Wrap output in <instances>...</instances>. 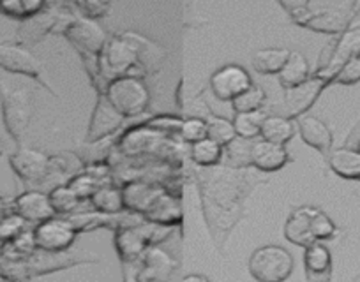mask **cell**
I'll list each match as a JSON object with an SVG mask.
<instances>
[{
    "mask_svg": "<svg viewBox=\"0 0 360 282\" xmlns=\"http://www.w3.org/2000/svg\"><path fill=\"white\" fill-rule=\"evenodd\" d=\"M281 8L288 13L293 23L327 36H339L352 18L353 8L349 11L332 8L330 4H313L302 0H281ZM355 6V4H353Z\"/></svg>",
    "mask_w": 360,
    "mask_h": 282,
    "instance_id": "6da1fadb",
    "label": "cell"
},
{
    "mask_svg": "<svg viewBox=\"0 0 360 282\" xmlns=\"http://www.w3.org/2000/svg\"><path fill=\"white\" fill-rule=\"evenodd\" d=\"M36 243H34L32 231L25 229L20 236L15 240L6 243H0V257H4L8 263H18V261H25L27 257L32 256L36 253Z\"/></svg>",
    "mask_w": 360,
    "mask_h": 282,
    "instance_id": "f1b7e54d",
    "label": "cell"
},
{
    "mask_svg": "<svg viewBox=\"0 0 360 282\" xmlns=\"http://www.w3.org/2000/svg\"><path fill=\"white\" fill-rule=\"evenodd\" d=\"M69 4L75 9L76 15L86 20H94V22L106 16V13L112 9V4L103 2V0H76V2H69Z\"/></svg>",
    "mask_w": 360,
    "mask_h": 282,
    "instance_id": "ab89813d",
    "label": "cell"
},
{
    "mask_svg": "<svg viewBox=\"0 0 360 282\" xmlns=\"http://www.w3.org/2000/svg\"><path fill=\"white\" fill-rule=\"evenodd\" d=\"M98 257L94 256H79V253H44V250H36L32 256L27 257L25 261H18V263H8L0 264L2 268V275L6 281L13 282H23L29 278L37 277V275H46L51 271L65 270V268L76 267V264L85 263H98Z\"/></svg>",
    "mask_w": 360,
    "mask_h": 282,
    "instance_id": "7a4b0ae2",
    "label": "cell"
},
{
    "mask_svg": "<svg viewBox=\"0 0 360 282\" xmlns=\"http://www.w3.org/2000/svg\"><path fill=\"white\" fill-rule=\"evenodd\" d=\"M266 102V92L262 85L252 83L245 92H242L237 99L231 101L235 115L237 113H256L262 112Z\"/></svg>",
    "mask_w": 360,
    "mask_h": 282,
    "instance_id": "d6a6232c",
    "label": "cell"
},
{
    "mask_svg": "<svg viewBox=\"0 0 360 282\" xmlns=\"http://www.w3.org/2000/svg\"><path fill=\"white\" fill-rule=\"evenodd\" d=\"M0 69H4V71L13 74L32 78L41 87L46 88L50 94L57 95V92L53 90V87L48 81L44 65L41 64L39 58L30 53L29 48H23L20 44L0 43Z\"/></svg>",
    "mask_w": 360,
    "mask_h": 282,
    "instance_id": "9c48e42d",
    "label": "cell"
},
{
    "mask_svg": "<svg viewBox=\"0 0 360 282\" xmlns=\"http://www.w3.org/2000/svg\"><path fill=\"white\" fill-rule=\"evenodd\" d=\"M359 203H360V198H359Z\"/></svg>",
    "mask_w": 360,
    "mask_h": 282,
    "instance_id": "f907efd6",
    "label": "cell"
},
{
    "mask_svg": "<svg viewBox=\"0 0 360 282\" xmlns=\"http://www.w3.org/2000/svg\"><path fill=\"white\" fill-rule=\"evenodd\" d=\"M290 157L286 147L276 145L270 141H252L251 147V166L263 173H274L285 168Z\"/></svg>",
    "mask_w": 360,
    "mask_h": 282,
    "instance_id": "d6986e66",
    "label": "cell"
},
{
    "mask_svg": "<svg viewBox=\"0 0 360 282\" xmlns=\"http://www.w3.org/2000/svg\"><path fill=\"white\" fill-rule=\"evenodd\" d=\"M311 233H313V239L316 242H323V240L334 239L335 233H338V226L323 210L313 206V210H311Z\"/></svg>",
    "mask_w": 360,
    "mask_h": 282,
    "instance_id": "74e56055",
    "label": "cell"
},
{
    "mask_svg": "<svg viewBox=\"0 0 360 282\" xmlns=\"http://www.w3.org/2000/svg\"><path fill=\"white\" fill-rule=\"evenodd\" d=\"M122 282H140L138 281V275L136 271L131 270V264H127L126 270H124V277H122Z\"/></svg>",
    "mask_w": 360,
    "mask_h": 282,
    "instance_id": "ee69618b",
    "label": "cell"
},
{
    "mask_svg": "<svg viewBox=\"0 0 360 282\" xmlns=\"http://www.w3.org/2000/svg\"><path fill=\"white\" fill-rule=\"evenodd\" d=\"M124 198V206L126 212H133V214L143 215L152 203L158 199L159 194L165 192L161 185H154L152 182H129V184L120 187Z\"/></svg>",
    "mask_w": 360,
    "mask_h": 282,
    "instance_id": "ffe728a7",
    "label": "cell"
},
{
    "mask_svg": "<svg viewBox=\"0 0 360 282\" xmlns=\"http://www.w3.org/2000/svg\"><path fill=\"white\" fill-rule=\"evenodd\" d=\"M297 133V126L293 119L283 115H269L262 120L259 126V137L263 141H270L276 145L285 147L288 141L293 140Z\"/></svg>",
    "mask_w": 360,
    "mask_h": 282,
    "instance_id": "d4e9b609",
    "label": "cell"
},
{
    "mask_svg": "<svg viewBox=\"0 0 360 282\" xmlns=\"http://www.w3.org/2000/svg\"><path fill=\"white\" fill-rule=\"evenodd\" d=\"M105 98L124 119L143 115L150 105V90L140 76H124L110 81Z\"/></svg>",
    "mask_w": 360,
    "mask_h": 282,
    "instance_id": "52a82bcc",
    "label": "cell"
},
{
    "mask_svg": "<svg viewBox=\"0 0 360 282\" xmlns=\"http://www.w3.org/2000/svg\"><path fill=\"white\" fill-rule=\"evenodd\" d=\"M145 221L158 226H166V228H175L182 222V203L176 196L169 192H162L158 196L150 208L143 214Z\"/></svg>",
    "mask_w": 360,
    "mask_h": 282,
    "instance_id": "7402d4cb",
    "label": "cell"
},
{
    "mask_svg": "<svg viewBox=\"0 0 360 282\" xmlns=\"http://www.w3.org/2000/svg\"><path fill=\"white\" fill-rule=\"evenodd\" d=\"M179 134L182 137V141L189 143V145H195L198 141L205 140L207 137V120L202 116H189L180 122Z\"/></svg>",
    "mask_w": 360,
    "mask_h": 282,
    "instance_id": "f35d334b",
    "label": "cell"
},
{
    "mask_svg": "<svg viewBox=\"0 0 360 282\" xmlns=\"http://www.w3.org/2000/svg\"><path fill=\"white\" fill-rule=\"evenodd\" d=\"M99 69H101V76L108 83L117 80V78L136 76L133 73V69H140L138 67L136 55H134L131 44L120 34L110 36L108 43H106L105 50H103L101 57H99Z\"/></svg>",
    "mask_w": 360,
    "mask_h": 282,
    "instance_id": "ba28073f",
    "label": "cell"
},
{
    "mask_svg": "<svg viewBox=\"0 0 360 282\" xmlns=\"http://www.w3.org/2000/svg\"><path fill=\"white\" fill-rule=\"evenodd\" d=\"M328 166L338 177L360 180V152L352 147H339L328 154Z\"/></svg>",
    "mask_w": 360,
    "mask_h": 282,
    "instance_id": "484cf974",
    "label": "cell"
},
{
    "mask_svg": "<svg viewBox=\"0 0 360 282\" xmlns=\"http://www.w3.org/2000/svg\"><path fill=\"white\" fill-rule=\"evenodd\" d=\"M355 282H360V277H359V278H356V281H355Z\"/></svg>",
    "mask_w": 360,
    "mask_h": 282,
    "instance_id": "681fc988",
    "label": "cell"
},
{
    "mask_svg": "<svg viewBox=\"0 0 360 282\" xmlns=\"http://www.w3.org/2000/svg\"><path fill=\"white\" fill-rule=\"evenodd\" d=\"M46 6L44 0H0V15L25 22L44 11Z\"/></svg>",
    "mask_w": 360,
    "mask_h": 282,
    "instance_id": "f546056e",
    "label": "cell"
},
{
    "mask_svg": "<svg viewBox=\"0 0 360 282\" xmlns=\"http://www.w3.org/2000/svg\"><path fill=\"white\" fill-rule=\"evenodd\" d=\"M76 16L78 15H76L69 2L68 4L65 2H48L44 11L20 23L18 32H16V41H18L20 46L29 48L37 44L41 39L50 36V34L62 36L69 23Z\"/></svg>",
    "mask_w": 360,
    "mask_h": 282,
    "instance_id": "3957f363",
    "label": "cell"
},
{
    "mask_svg": "<svg viewBox=\"0 0 360 282\" xmlns=\"http://www.w3.org/2000/svg\"><path fill=\"white\" fill-rule=\"evenodd\" d=\"M9 164L13 171L29 184H43L48 180L53 166V157L46 156L36 149L29 147H18L16 152L9 156Z\"/></svg>",
    "mask_w": 360,
    "mask_h": 282,
    "instance_id": "7c38bea8",
    "label": "cell"
},
{
    "mask_svg": "<svg viewBox=\"0 0 360 282\" xmlns=\"http://www.w3.org/2000/svg\"><path fill=\"white\" fill-rule=\"evenodd\" d=\"M248 268L251 277L258 282H286L292 277L295 260L285 247L270 243L252 250Z\"/></svg>",
    "mask_w": 360,
    "mask_h": 282,
    "instance_id": "8992f818",
    "label": "cell"
},
{
    "mask_svg": "<svg viewBox=\"0 0 360 282\" xmlns=\"http://www.w3.org/2000/svg\"><path fill=\"white\" fill-rule=\"evenodd\" d=\"M2 154H4V145H2V141H0V157H2Z\"/></svg>",
    "mask_w": 360,
    "mask_h": 282,
    "instance_id": "bcb514c9",
    "label": "cell"
},
{
    "mask_svg": "<svg viewBox=\"0 0 360 282\" xmlns=\"http://www.w3.org/2000/svg\"><path fill=\"white\" fill-rule=\"evenodd\" d=\"M48 198H50V205L53 208L55 215H60V217H68V215L76 214L82 205L78 196L71 191L68 184L55 185L50 192H48Z\"/></svg>",
    "mask_w": 360,
    "mask_h": 282,
    "instance_id": "4dcf8cb0",
    "label": "cell"
},
{
    "mask_svg": "<svg viewBox=\"0 0 360 282\" xmlns=\"http://www.w3.org/2000/svg\"><path fill=\"white\" fill-rule=\"evenodd\" d=\"M0 106L6 130L16 143H22L32 120V94L29 88L11 87L0 81Z\"/></svg>",
    "mask_w": 360,
    "mask_h": 282,
    "instance_id": "5b68a950",
    "label": "cell"
},
{
    "mask_svg": "<svg viewBox=\"0 0 360 282\" xmlns=\"http://www.w3.org/2000/svg\"><path fill=\"white\" fill-rule=\"evenodd\" d=\"M251 140H244V137H235L231 143L224 147L223 156H226L228 166L233 170H248L251 168Z\"/></svg>",
    "mask_w": 360,
    "mask_h": 282,
    "instance_id": "836d02e7",
    "label": "cell"
},
{
    "mask_svg": "<svg viewBox=\"0 0 360 282\" xmlns=\"http://www.w3.org/2000/svg\"><path fill=\"white\" fill-rule=\"evenodd\" d=\"M290 50L286 48H265V50H258L252 55V69L259 74H279L281 73L283 65L288 60Z\"/></svg>",
    "mask_w": 360,
    "mask_h": 282,
    "instance_id": "83f0119b",
    "label": "cell"
},
{
    "mask_svg": "<svg viewBox=\"0 0 360 282\" xmlns=\"http://www.w3.org/2000/svg\"><path fill=\"white\" fill-rule=\"evenodd\" d=\"M62 36L78 50L79 55H90V57H101L110 36L98 22L76 16Z\"/></svg>",
    "mask_w": 360,
    "mask_h": 282,
    "instance_id": "8fae6325",
    "label": "cell"
},
{
    "mask_svg": "<svg viewBox=\"0 0 360 282\" xmlns=\"http://www.w3.org/2000/svg\"><path fill=\"white\" fill-rule=\"evenodd\" d=\"M94 206L96 212H101L106 215H119L126 212L124 206V198L120 187H115L113 184H105L92 194L89 199Z\"/></svg>",
    "mask_w": 360,
    "mask_h": 282,
    "instance_id": "4316f807",
    "label": "cell"
},
{
    "mask_svg": "<svg viewBox=\"0 0 360 282\" xmlns=\"http://www.w3.org/2000/svg\"><path fill=\"white\" fill-rule=\"evenodd\" d=\"M182 282H210V278L202 274H189L182 278Z\"/></svg>",
    "mask_w": 360,
    "mask_h": 282,
    "instance_id": "7bdbcfd3",
    "label": "cell"
},
{
    "mask_svg": "<svg viewBox=\"0 0 360 282\" xmlns=\"http://www.w3.org/2000/svg\"><path fill=\"white\" fill-rule=\"evenodd\" d=\"M356 150H359V152H360V141H359V145H356Z\"/></svg>",
    "mask_w": 360,
    "mask_h": 282,
    "instance_id": "c3c4849f",
    "label": "cell"
},
{
    "mask_svg": "<svg viewBox=\"0 0 360 282\" xmlns=\"http://www.w3.org/2000/svg\"><path fill=\"white\" fill-rule=\"evenodd\" d=\"M13 212L18 214L23 221L27 222H39L53 217L55 212L50 205V198L46 192L41 191H25L16 196L15 201L11 203Z\"/></svg>",
    "mask_w": 360,
    "mask_h": 282,
    "instance_id": "ac0fdd59",
    "label": "cell"
},
{
    "mask_svg": "<svg viewBox=\"0 0 360 282\" xmlns=\"http://www.w3.org/2000/svg\"><path fill=\"white\" fill-rule=\"evenodd\" d=\"M65 184L71 187V191L78 196L79 201L82 203L85 201V199L92 198V194H94V192L98 191L101 185H105V184H101V182L94 177V175H90L89 171H78V173L72 175V177L69 178Z\"/></svg>",
    "mask_w": 360,
    "mask_h": 282,
    "instance_id": "8d00e7d4",
    "label": "cell"
},
{
    "mask_svg": "<svg viewBox=\"0 0 360 282\" xmlns=\"http://www.w3.org/2000/svg\"><path fill=\"white\" fill-rule=\"evenodd\" d=\"M124 120L126 119L110 105L105 95H98V102H96L94 112L90 116L85 141L89 145H94L105 137H110L124 126Z\"/></svg>",
    "mask_w": 360,
    "mask_h": 282,
    "instance_id": "5bb4252c",
    "label": "cell"
},
{
    "mask_svg": "<svg viewBox=\"0 0 360 282\" xmlns=\"http://www.w3.org/2000/svg\"><path fill=\"white\" fill-rule=\"evenodd\" d=\"M0 282H6V277L2 275V268H0Z\"/></svg>",
    "mask_w": 360,
    "mask_h": 282,
    "instance_id": "7dc6e473",
    "label": "cell"
},
{
    "mask_svg": "<svg viewBox=\"0 0 360 282\" xmlns=\"http://www.w3.org/2000/svg\"><path fill=\"white\" fill-rule=\"evenodd\" d=\"M252 85L251 74L242 65H223L210 76L209 87L214 98L223 102H231Z\"/></svg>",
    "mask_w": 360,
    "mask_h": 282,
    "instance_id": "4fadbf2b",
    "label": "cell"
},
{
    "mask_svg": "<svg viewBox=\"0 0 360 282\" xmlns=\"http://www.w3.org/2000/svg\"><path fill=\"white\" fill-rule=\"evenodd\" d=\"M120 36L131 44V48L134 50V55H136V60H138V67L141 69V73H155L159 69L162 67V64L166 62L168 58V53L162 46H159L158 43L154 41L147 39L145 36L136 32H122Z\"/></svg>",
    "mask_w": 360,
    "mask_h": 282,
    "instance_id": "2e32d148",
    "label": "cell"
},
{
    "mask_svg": "<svg viewBox=\"0 0 360 282\" xmlns=\"http://www.w3.org/2000/svg\"><path fill=\"white\" fill-rule=\"evenodd\" d=\"M207 137L216 141L217 145L224 149L228 143H231L237 137L233 122L223 119V116H210V119H207Z\"/></svg>",
    "mask_w": 360,
    "mask_h": 282,
    "instance_id": "e575fe53",
    "label": "cell"
},
{
    "mask_svg": "<svg viewBox=\"0 0 360 282\" xmlns=\"http://www.w3.org/2000/svg\"><path fill=\"white\" fill-rule=\"evenodd\" d=\"M359 81H360V57H356L346 62V64L339 69V73L335 74L332 83L352 87V85H356Z\"/></svg>",
    "mask_w": 360,
    "mask_h": 282,
    "instance_id": "b9f144b4",
    "label": "cell"
},
{
    "mask_svg": "<svg viewBox=\"0 0 360 282\" xmlns=\"http://www.w3.org/2000/svg\"><path fill=\"white\" fill-rule=\"evenodd\" d=\"M11 212L13 210H9L8 201H6V199L0 196V221H2V219H4L8 214H11Z\"/></svg>",
    "mask_w": 360,
    "mask_h": 282,
    "instance_id": "f6af8a7d",
    "label": "cell"
},
{
    "mask_svg": "<svg viewBox=\"0 0 360 282\" xmlns=\"http://www.w3.org/2000/svg\"><path fill=\"white\" fill-rule=\"evenodd\" d=\"M313 73H311L309 62L304 57L300 51H290L288 60L283 65L281 73L278 74L279 85L285 88L286 92L297 90L302 85H306L311 80Z\"/></svg>",
    "mask_w": 360,
    "mask_h": 282,
    "instance_id": "603a6c76",
    "label": "cell"
},
{
    "mask_svg": "<svg viewBox=\"0 0 360 282\" xmlns=\"http://www.w3.org/2000/svg\"><path fill=\"white\" fill-rule=\"evenodd\" d=\"M307 282H330L332 254L323 242H314L304 249Z\"/></svg>",
    "mask_w": 360,
    "mask_h": 282,
    "instance_id": "44dd1931",
    "label": "cell"
},
{
    "mask_svg": "<svg viewBox=\"0 0 360 282\" xmlns=\"http://www.w3.org/2000/svg\"><path fill=\"white\" fill-rule=\"evenodd\" d=\"M173 231V228L152 224L143 221L134 226H122L113 231V243L119 254V260L124 264H133L141 260L145 250L150 246H158L166 240V236Z\"/></svg>",
    "mask_w": 360,
    "mask_h": 282,
    "instance_id": "277c9868",
    "label": "cell"
},
{
    "mask_svg": "<svg viewBox=\"0 0 360 282\" xmlns=\"http://www.w3.org/2000/svg\"><path fill=\"white\" fill-rule=\"evenodd\" d=\"M136 271L140 282H168L176 270V260L161 246H150L141 256Z\"/></svg>",
    "mask_w": 360,
    "mask_h": 282,
    "instance_id": "9a60e30c",
    "label": "cell"
},
{
    "mask_svg": "<svg viewBox=\"0 0 360 282\" xmlns=\"http://www.w3.org/2000/svg\"><path fill=\"white\" fill-rule=\"evenodd\" d=\"M295 126L306 145L313 147L314 150L321 152L323 156L330 154L332 145H334V134H332L330 127L323 120L306 113V115L297 116Z\"/></svg>",
    "mask_w": 360,
    "mask_h": 282,
    "instance_id": "e0dca14e",
    "label": "cell"
},
{
    "mask_svg": "<svg viewBox=\"0 0 360 282\" xmlns=\"http://www.w3.org/2000/svg\"><path fill=\"white\" fill-rule=\"evenodd\" d=\"M27 221H23L18 214L11 212V214L6 215L2 221H0V243L11 242L16 236L22 235L25 231Z\"/></svg>",
    "mask_w": 360,
    "mask_h": 282,
    "instance_id": "60d3db41",
    "label": "cell"
},
{
    "mask_svg": "<svg viewBox=\"0 0 360 282\" xmlns=\"http://www.w3.org/2000/svg\"><path fill=\"white\" fill-rule=\"evenodd\" d=\"M311 210L313 206H299L288 215L285 222V239L293 246L304 247V249L316 242L311 233Z\"/></svg>",
    "mask_w": 360,
    "mask_h": 282,
    "instance_id": "cb8c5ba5",
    "label": "cell"
},
{
    "mask_svg": "<svg viewBox=\"0 0 360 282\" xmlns=\"http://www.w3.org/2000/svg\"><path fill=\"white\" fill-rule=\"evenodd\" d=\"M263 119H265V115H262V112L237 113L231 122H233L235 133H237L238 137L255 140V137L259 136V126H262Z\"/></svg>",
    "mask_w": 360,
    "mask_h": 282,
    "instance_id": "d590c367",
    "label": "cell"
},
{
    "mask_svg": "<svg viewBox=\"0 0 360 282\" xmlns=\"http://www.w3.org/2000/svg\"><path fill=\"white\" fill-rule=\"evenodd\" d=\"M32 235L37 250L68 253V249H71V246L75 243L78 233L68 217L53 215V217L36 224V228L32 229Z\"/></svg>",
    "mask_w": 360,
    "mask_h": 282,
    "instance_id": "30bf717a",
    "label": "cell"
},
{
    "mask_svg": "<svg viewBox=\"0 0 360 282\" xmlns=\"http://www.w3.org/2000/svg\"><path fill=\"white\" fill-rule=\"evenodd\" d=\"M223 147L217 145L216 141L209 140V137L191 145V159L198 168L217 166L221 163V159H223Z\"/></svg>",
    "mask_w": 360,
    "mask_h": 282,
    "instance_id": "1f68e13d",
    "label": "cell"
}]
</instances>
